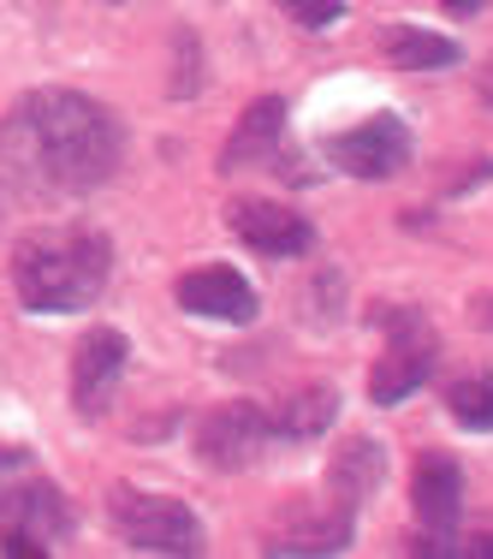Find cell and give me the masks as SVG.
<instances>
[{
  "mask_svg": "<svg viewBox=\"0 0 493 559\" xmlns=\"http://www.w3.org/2000/svg\"><path fill=\"white\" fill-rule=\"evenodd\" d=\"M0 155H12L7 167H31L55 191H96L119 167V126L101 102L77 90H48V96L19 102Z\"/></svg>",
  "mask_w": 493,
  "mask_h": 559,
  "instance_id": "cell-1",
  "label": "cell"
},
{
  "mask_svg": "<svg viewBox=\"0 0 493 559\" xmlns=\"http://www.w3.org/2000/svg\"><path fill=\"white\" fill-rule=\"evenodd\" d=\"M108 274H113V245L108 233H89V226H48V233H31L12 250L19 298L43 316L89 310L108 286Z\"/></svg>",
  "mask_w": 493,
  "mask_h": 559,
  "instance_id": "cell-2",
  "label": "cell"
},
{
  "mask_svg": "<svg viewBox=\"0 0 493 559\" xmlns=\"http://www.w3.org/2000/svg\"><path fill=\"white\" fill-rule=\"evenodd\" d=\"M375 328H386V352H381V364L369 369V399H375V405H398V399H410L429 381L440 340H434L429 316H422L417 304L375 310Z\"/></svg>",
  "mask_w": 493,
  "mask_h": 559,
  "instance_id": "cell-3",
  "label": "cell"
},
{
  "mask_svg": "<svg viewBox=\"0 0 493 559\" xmlns=\"http://www.w3.org/2000/svg\"><path fill=\"white\" fill-rule=\"evenodd\" d=\"M108 512H113L119 542L137 548V554H203V524H196V512L179 500H167V495L113 488Z\"/></svg>",
  "mask_w": 493,
  "mask_h": 559,
  "instance_id": "cell-4",
  "label": "cell"
},
{
  "mask_svg": "<svg viewBox=\"0 0 493 559\" xmlns=\"http://www.w3.org/2000/svg\"><path fill=\"white\" fill-rule=\"evenodd\" d=\"M72 536V512H65L60 488H7L0 495V548L12 559H43Z\"/></svg>",
  "mask_w": 493,
  "mask_h": 559,
  "instance_id": "cell-5",
  "label": "cell"
},
{
  "mask_svg": "<svg viewBox=\"0 0 493 559\" xmlns=\"http://www.w3.org/2000/svg\"><path fill=\"white\" fill-rule=\"evenodd\" d=\"M274 441V423L268 411L244 405V399H232V405L208 411L203 423H196V459L208 464V471H244V464H256L262 452Z\"/></svg>",
  "mask_w": 493,
  "mask_h": 559,
  "instance_id": "cell-6",
  "label": "cell"
},
{
  "mask_svg": "<svg viewBox=\"0 0 493 559\" xmlns=\"http://www.w3.org/2000/svg\"><path fill=\"white\" fill-rule=\"evenodd\" d=\"M327 162L339 173H351V179H393V173L410 167V131L393 114H375L363 126L339 131L327 143Z\"/></svg>",
  "mask_w": 493,
  "mask_h": 559,
  "instance_id": "cell-7",
  "label": "cell"
},
{
  "mask_svg": "<svg viewBox=\"0 0 493 559\" xmlns=\"http://www.w3.org/2000/svg\"><path fill=\"white\" fill-rule=\"evenodd\" d=\"M226 226L238 233V245H250L256 257H303L310 250V221L286 203H268V197H238L226 203Z\"/></svg>",
  "mask_w": 493,
  "mask_h": 559,
  "instance_id": "cell-8",
  "label": "cell"
},
{
  "mask_svg": "<svg viewBox=\"0 0 493 559\" xmlns=\"http://www.w3.org/2000/svg\"><path fill=\"white\" fill-rule=\"evenodd\" d=\"M125 376V334L119 328H96L72 357V399L84 417H101L113 405V388Z\"/></svg>",
  "mask_w": 493,
  "mask_h": 559,
  "instance_id": "cell-9",
  "label": "cell"
},
{
  "mask_svg": "<svg viewBox=\"0 0 493 559\" xmlns=\"http://www.w3.org/2000/svg\"><path fill=\"white\" fill-rule=\"evenodd\" d=\"M179 304L191 316H208V322H250L256 316V286H250L238 269H191L179 280Z\"/></svg>",
  "mask_w": 493,
  "mask_h": 559,
  "instance_id": "cell-10",
  "label": "cell"
},
{
  "mask_svg": "<svg viewBox=\"0 0 493 559\" xmlns=\"http://www.w3.org/2000/svg\"><path fill=\"white\" fill-rule=\"evenodd\" d=\"M279 131H286V102L279 96H262L250 114H238L232 138L220 150V173H244V167H262L279 155Z\"/></svg>",
  "mask_w": 493,
  "mask_h": 559,
  "instance_id": "cell-11",
  "label": "cell"
},
{
  "mask_svg": "<svg viewBox=\"0 0 493 559\" xmlns=\"http://www.w3.org/2000/svg\"><path fill=\"white\" fill-rule=\"evenodd\" d=\"M410 506L429 530H452L464 512V476L446 452H422L417 459V476H410Z\"/></svg>",
  "mask_w": 493,
  "mask_h": 559,
  "instance_id": "cell-12",
  "label": "cell"
},
{
  "mask_svg": "<svg viewBox=\"0 0 493 559\" xmlns=\"http://www.w3.org/2000/svg\"><path fill=\"white\" fill-rule=\"evenodd\" d=\"M268 554H345L351 548V512L345 506L327 500V512H291L286 524L268 530V542H262Z\"/></svg>",
  "mask_w": 493,
  "mask_h": 559,
  "instance_id": "cell-13",
  "label": "cell"
},
{
  "mask_svg": "<svg viewBox=\"0 0 493 559\" xmlns=\"http://www.w3.org/2000/svg\"><path fill=\"white\" fill-rule=\"evenodd\" d=\"M381 471H386V452L375 441H345L339 452H333V471H327V500L333 506H345V512H357L369 495H375V483H381Z\"/></svg>",
  "mask_w": 493,
  "mask_h": 559,
  "instance_id": "cell-14",
  "label": "cell"
},
{
  "mask_svg": "<svg viewBox=\"0 0 493 559\" xmlns=\"http://www.w3.org/2000/svg\"><path fill=\"white\" fill-rule=\"evenodd\" d=\"M375 43H381L386 66H398V72H440V66H458V43H452V36H434V31L386 24Z\"/></svg>",
  "mask_w": 493,
  "mask_h": 559,
  "instance_id": "cell-15",
  "label": "cell"
},
{
  "mask_svg": "<svg viewBox=\"0 0 493 559\" xmlns=\"http://www.w3.org/2000/svg\"><path fill=\"white\" fill-rule=\"evenodd\" d=\"M333 417H339V393L333 388H298L279 399L274 411V435H286V441H315V435L333 429Z\"/></svg>",
  "mask_w": 493,
  "mask_h": 559,
  "instance_id": "cell-16",
  "label": "cell"
},
{
  "mask_svg": "<svg viewBox=\"0 0 493 559\" xmlns=\"http://www.w3.org/2000/svg\"><path fill=\"white\" fill-rule=\"evenodd\" d=\"M446 411L464 429H493V376H464L446 388Z\"/></svg>",
  "mask_w": 493,
  "mask_h": 559,
  "instance_id": "cell-17",
  "label": "cell"
},
{
  "mask_svg": "<svg viewBox=\"0 0 493 559\" xmlns=\"http://www.w3.org/2000/svg\"><path fill=\"white\" fill-rule=\"evenodd\" d=\"M279 12H286L291 24H303V31H327L345 12V0H279Z\"/></svg>",
  "mask_w": 493,
  "mask_h": 559,
  "instance_id": "cell-18",
  "label": "cell"
},
{
  "mask_svg": "<svg viewBox=\"0 0 493 559\" xmlns=\"http://www.w3.org/2000/svg\"><path fill=\"white\" fill-rule=\"evenodd\" d=\"M470 322H482V328H493V298H470Z\"/></svg>",
  "mask_w": 493,
  "mask_h": 559,
  "instance_id": "cell-19",
  "label": "cell"
},
{
  "mask_svg": "<svg viewBox=\"0 0 493 559\" xmlns=\"http://www.w3.org/2000/svg\"><path fill=\"white\" fill-rule=\"evenodd\" d=\"M470 554H493V524H488V530H476V542H470Z\"/></svg>",
  "mask_w": 493,
  "mask_h": 559,
  "instance_id": "cell-20",
  "label": "cell"
},
{
  "mask_svg": "<svg viewBox=\"0 0 493 559\" xmlns=\"http://www.w3.org/2000/svg\"><path fill=\"white\" fill-rule=\"evenodd\" d=\"M446 7H452V12H476L482 0H446Z\"/></svg>",
  "mask_w": 493,
  "mask_h": 559,
  "instance_id": "cell-21",
  "label": "cell"
},
{
  "mask_svg": "<svg viewBox=\"0 0 493 559\" xmlns=\"http://www.w3.org/2000/svg\"><path fill=\"white\" fill-rule=\"evenodd\" d=\"M482 96H488V108H493V66H488V78H482Z\"/></svg>",
  "mask_w": 493,
  "mask_h": 559,
  "instance_id": "cell-22",
  "label": "cell"
}]
</instances>
